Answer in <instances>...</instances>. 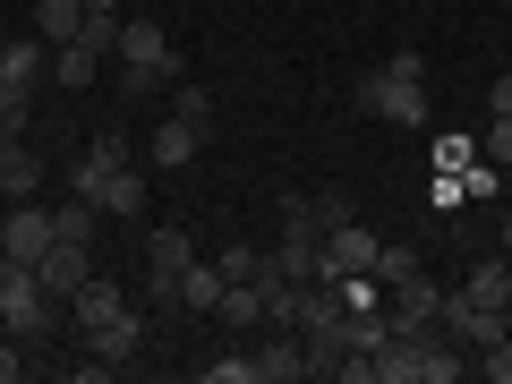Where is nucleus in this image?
<instances>
[{"label":"nucleus","instance_id":"nucleus-23","mask_svg":"<svg viewBox=\"0 0 512 384\" xmlns=\"http://www.w3.org/2000/svg\"><path fill=\"white\" fill-rule=\"evenodd\" d=\"M478 154H487L495 171H512V111H495V120H487V137H478Z\"/></svg>","mask_w":512,"mask_h":384},{"label":"nucleus","instance_id":"nucleus-24","mask_svg":"<svg viewBox=\"0 0 512 384\" xmlns=\"http://www.w3.org/2000/svg\"><path fill=\"white\" fill-rule=\"evenodd\" d=\"M205 384H256V350H231V359H205Z\"/></svg>","mask_w":512,"mask_h":384},{"label":"nucleus","instance_id":"nucleus-14","mask_svg":"<svg viewBox=\"0 0 512 384\" xmlns=\"http://www.w3.org/2000/svg\"><path fill=\"white\" fill-rule=\"evenodd\" d=\"M197 154H205V128H188L180 111H171V120L154 128V146H146V163H154V171H188V163H197Z\"/></svg>","mask_w":512,"mask_h":384},{"label":"nucleus","instance_id":"nucleus-18","mask_svg":"<svg viewBox=\"0 0 512 384\" xmlns=\"http://www.w3.org/2000/svg\"><path fill=\"white\" fill-rule=\"evenodd\" d=\"M86 18H94L86 0H35V35L43 43H77V35H86Z\"/></svg>","mask_w":512,"mask_h":384},{"label":"nucleus","instance_id":"nucleus-1","mask_svg":"<svg viewBox=\"0 0 512 384\" xmlns=\"http://www.w3.org/2000/svg\"><path fill=\"white\" fill-rule=\"evenodd\" d=\"M470 350L427 316V325H393V342L376 350V384H461Z\"/></svg>","mask_w":512,"mask_h":384},{"label":"nucleus","instance_id":"nucleus-4","mask_svg":"<svg viewBox=\"0 0 512 384\" xmlns=\"http://www.w3.org/2000/svg\"><path fill=\"white\" fill-rule=\"evenodd\" d=\"M359 111H376V120H393V128H419L427 120V60L402 43L376 77H359Z\"/></svg>","mask_w":512,"mask_h":384},{"label":"nucleus","instance_id":"nucleus-8","mask_svg":"<svg viewBox=\"0 0 512 384\" xmlns=\"http://www.w3.org/2000/svg\"><path fill=\"white\" fill-rule=\"evenodd\" d=\"M308 376V342L291 325H265L256 333V384H299Z\"/></svg>","mask_w":512,"mask_h":384},{"label":"nucleus","instance_id":"nucleus-10","mask_svg":"<svg viewBox=\"0 0 512 384\" xmlns=\"http://www.w3.org/2000/svg\"><path fill=\"white\" fill-rule=\"evenodd\" d=\"M94 205H103V222H146V205H154V180L137 163H120L103 188H94Z\"/></svg>","mask_w":512,"mask_h":384},{"label":"nucleus","instance_id":"nucleus-13","mask_svg":"<svg viewBox=\"0 0 512 384\" xmlns=\"http://www.w3.org/2000/svg\"><path fill=\"white\" fill-rule=\"evenodd\" d=\"M453 291H461V299H478V308H512V256H504V248H487L470 274L453 282Z\"/></svg>","mask_w":512,"mask_h":384},{"label":"nucleus","instance_id":"nucleus-32","mask_svg":"<svg viewBox=\"0 0 512 384\" xmlns=\"http://www.w3.org/2000/svg\"><path fill=\"white\" fill-rule=\"evenodd\" d=\"M86 9H120V0H86Z\"/></svg>","mask_w":512,"mask_h":384},{"label":"nucleus","instance_id":"nucleus-3","mask_svg":"<svg viewBox=\"0 0 512 384\" xmlns=\"http://www.w3.org/2000/svg\"><path fill=\"white\" fill-rule=\"evenodd\" d=\"M120 103H146V94H163V86H180L188 77V60H180V43L163 35L154 18H120Z\"/></svg>","mask_w":512,"mask_h":384},{"label":"nucleus","instance_id":"nucleus-21","mask_svg":"<svg viewBox=\"0 0 512 384\" xmlns=\"http://www.w3.org/2000/svg\"><path fill=\"white\" fill-rule=\"evenodd\" d=\"M52 77L60 86H94V77H103V52H94V43H52Z\"/></svg>","mask_w":512,"mask_h":384},{"label":"nucleus","instance_id":"nucleus-7","mask_svg":"<svg viewBox=\"0 0 512 384\" xmlns=\"http://www.w3.org/2000/svg\"><path fill=\"white\" fill-rule=\"evenodd\" d=\"M43 248H52V214H43L35 197H18L9 214H0V256H18V265H43Z\"/></svg>","mask_w":512,"mask_h":384},{"label":"nucleus","instance_id":"nucleus-17","mask_svg":"<svg viewBox=\"0 0 512 384\" xmlns=\"http://www.w3.org/2000/svg\"><path fill=\"white\" fill-rule=\"evenodd\" d=\"M35 188H43V154L26 137H9L0 146V197H35Z\"/></svg>","mask_w":512,"mask_h":384},{"label":"nucleus","instance_id":"nucleus-29","mask_svg":"<svg viewBox=\"0 0 512 384\" xmlns=\"http://www.w3.org/2000/svg\"><path fill=\"white\" fill-rule=\"evenodd\" d=\"M9 137H26V103H0V146Z\"/></svg>","mask_w":512,"mask_h":384},{"label":"nucleus","instance_id":"nucleus-28","mask_svg":"<svg viewBox=\"0 0 512 384\" xmlns=\"http://www.w3.org/2000/svg\"><path fill=\"white\" fill-rule=\"evenodd\" d=\"M316 222H325V231H333V222H350V197H342V188H325V197H316Z\"/></svg>","mask_w":512,"mask_h":384},{"label":"nucleus","instance_id":"nucleus-20","mask_svg":"<svg viewBox=\"0 0 512 384\" xmlns=\"http://www.w3.org/2000/svg\"><path fill=\"white\" fill-rule=\"evenodd\" d=\"M214 316H222V325H231V333H265V291H256V282H231Z\"/></svg>","mask_w":512,"mask_h":384},{"label":"nucleus","instance_id":"nucleus-27","mask_svg":"<svg viewBox=\"0 0 512 384\" xmlns=\"http://www.w3.org/2000/svg\"><path fill=\"white\" fill-rule=\"evenodd\" d=\"M478 154V137H436V171H461Z\"/></svg>","mask_w":512,"mask_h":384},{"label":"nucleus","instance_id":"nucleus-26","mask_svg":"<svg viewBox=\"0 0 512 384\" xmlns=\"http://www.w3.org/2000/svg\"><path fill=\"white\" fill-rule=\"evenodd\" d=\"M171 111H180L188 128H214V94H205V86H188V77H180V103H171Z\"/></svg>","mask_w":512,"mask_h":384},{"label":"nucleus","instance_id":"nucleus-11","mask_svg":"<svg viewBox=\"0 0 512 384\" xmlns=\"http://www.w3.org/2000/svg\"><path fill=\"white\" fill-rule=\"evenodd\" d=\"M376 248H384V239L367 231V222H333V231H325V274H333V282H342V274H367Z\"/></svg>","mask_w":512,"mask_h":384},{"label":"nucleus","instance_id":"nucleus-12","mask_svg":"<svg viewBox=\"0 0 512 384\" xmlns=\"http://www.w3.org/2000/svg\"><path fill=\"white\" fill-rule=\"evenodd\" d=\"M436 308H444V282L427 274V265L410 282H384V316H393V325H427Z\"/></svg>","mask_w":512,"mask_h":384},{"label":"nucleus","instance_id":"nucleus-5","mask_svg":"<svg viewBox=\"0 0 512 384\" xmlns=\"http://www.w3.org/2000/svg\"><path fill=\"white\" fill-rule=\"evenodd\" d=\"M0 325L18 333V342H52V333H60L43 274H35V265H18V256H0Z\"/></svg>","mask_w":512,"mask_h":384},{"label":"nucleus","instance_id":"nucleus-22","mask_svg":"<svg viewBox=\"0 0 512 384\" xmlns=\"http://www.w3.org/2000/svg\"><path fill=\"white\" fill-rule=\"evenodd\" d=\"M419 265H427V256H419V239H384V248H376V265H367V274H376V282H410V274H419Z\"/></svg>","mask_w":512,"mask_h":384},{"label":"nucleus","instance_id":"nucleus-31","mask_svg":"<svg viewBox=\"0 0 512 384\" xmlns=\"http://www.w3.org/2000/svg\"><path fill=\"white\" fill-rule=\"evenodd\" d=\"M495 248H504V256H512V214H504V222H495Z\"/></svg>","mask_w":512,"mask_h":384},{"label":"nucleus","instance_id":"nucleus-30","mask_svg":"<svg viewBox=\"0 0 512 384\" xmlns=\"http://www.w3.org/2000/svg\"><path fill=\"white\" fill-rule=\"evenodd\" d=\"M487 111H512V77H495V86H487Z\"/></svg>","mask_w":512,"mask_h":384},{"label":"nucleus","instance_id":"nucleus-9","mask_svg":"<svg viewBox=\"0 0 512 384\" xmlns=\"http://www.w3.org/2000/svg\"><path fill=\"white\" fill-rule=\"evenodd\" d=\"M35 274H43V291H52V299H77V291L94 282V248H77V239H52Z\"/></svg>","mask_w":512,"mask_h":384},{"label":"nucleus","instance_id":"nucleus-2","mask_svg":"<svg viewBox=\"0 0 512 384\" xmlns=\"http://www.w3.org/2000/svg\"><path fill=\"white\" fill-rule=\"evenodd\" d=\"M69 308H77V333H86V350H94V359H111V376H120V367L137 359V342H146V316L128 308V291L94 274L86 291L69 299Z\"/></svg>","mask_w":512,"mask_h":384},{"label":"nucleus","instance_id":"nucleus-15","mask_svg":"<svg viewBox=\"0 0 512 384\" xmlns=\"http://www.w3.org/2000/svg\"><path fill=\"white\" fill-rule=\"evenodd\" d=\"M120 163H128V137H94V146L77 154V171H69V197H94V188H103Z\"/></svg>","mask_w":512,"mask_h":384},{"label":"nucleus","instance_id":"nucleus-25","mask_svg":"<svg viewBox=\"0 0 512 384\" xmlns=\"http://www.w3.org/2000/svg\"><path fill=\"white\" fill-rule=\"evenodd\" d=\"M256 256H265V248H248V239H231V248H222L214 265H222V282H256Z\"/></svg>","mask_w":512,"mask_h":384},{"label":"nucleus","instance_id":"nucleus-6","mask_svg":"<svg viewBox=\"0 0 512 384\" xmlns=\"http://www.w3.org/2000/svg\"><path fill=\"white\" fill-rule=\"evenodd\" d=\"M197 265V248H188V231H146V291H154V308H171V291H180V274Z\"/></svg>","mask_w":512,"mask_h":384},{"label":"nucleus","instance_id":"nucleus-19","mask_svg":"<svg viewBox=\"0 0 512 384\" xmlns=\"http://www.w3.org/2000/svg\"><path fill=\"white\" fill-rule=\"evenodd\" d=\"M94 231H103V205H94V197H60V205H52V239L94 248Z\"/></svg>","mask_w":512,"mask_h":384},{"label":"nucleus","instance_id":"nucleus-16","mask_svg":"<svg viewBox=\"0 0 512 384\" xmlns=\"http://www.w3.org/2000/svg\"><path fill=\"white\" fill-rule=\"evenodd\" d=\"M222 291H231V282H222V265H205V256H197V265L180 274V291H171V308H188V316H214V308H222Z\"/></svg>","mask_w":512,"mask_h":384}]
</instances>
